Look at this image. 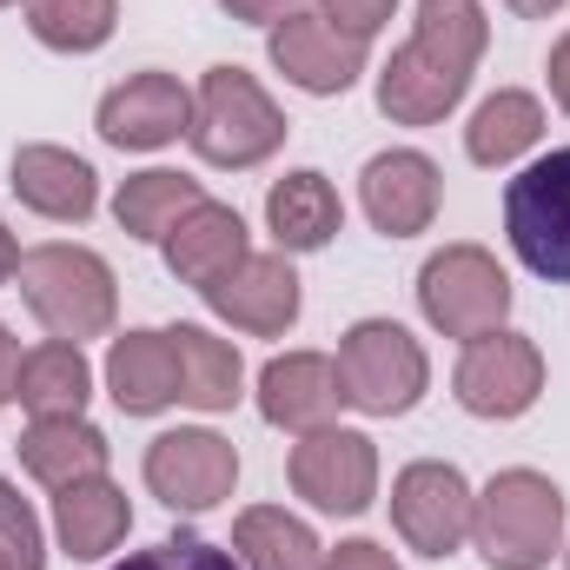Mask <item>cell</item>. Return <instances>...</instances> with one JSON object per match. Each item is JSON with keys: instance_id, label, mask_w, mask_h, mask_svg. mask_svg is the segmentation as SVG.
I'll return each mask as SVG.
<instances>
[{"instance_id": "f546056e", "label": "cell", "mask_w": 570, "mask_h": 570, "mask_svg": "<svg viewBox=\"0 0 570 570\" xmlns=\"http://www.w3.org/2000/svg\"><path fill=\"white\" fill-rule=\"evenodd\" d=\"M114 570H246L233 551H219V544H206V538H166V544H146L134 551L127 564Z\"/></svg>"}, {"instance_id": "5b68a950", "label": "cell", "mask_w": 570, "mask_h": 570, "mask_svg": "<svg viewBox=\"0 0 570 570\" xmlns=\"http://www.w3.org/2000/svg\"><path fill=\"white\" fill-rule=\"evenodd\" d=\"M338 385L345 405H358L365 419H405L425 399L431 358L399 318H358L338 338Z\"/></svg>"}, {"instance_id": "ac0fdd59", "label": "cell", "mask_w": 570, "mask_h": 570, "mask_svg": "<svg viewBox=\"0 0 570 570\" xmlns=\"http://www.w3.org/2000/svg\"><path fill=\"white\" fill-rule=\"evenodd\" d=\"M159 246H166V273L186 279V285H199V292L213 279H226V273L253 253V246H246V219H239L233 206H219V199H199Z\"/></svg>"}, {"instance_id": "ffe728a7", "label": "cell", "mask_w": 570, "mask_h": 570, "mask_svg": "<svg viewBox=\"0 0 570 570\" xmlns=\"http://www.w3.org/2000/svg\"><path fill=\"white\" fill-rule=\"evenodd\" d=\"M13 399H20V412H27V419H80V412H87V399H94V365L80 358V345L47 338V345L20 352Z\"/></svg>"}, {"instance_id": "3957f363", "label": "cell", "mask_w": 570, "mask_h": 570, "mask_svg": "<svg viewBox=\"0 0 570 570\" xmlns=\"http://www.w3.org/2000/svg\"><path fill=\"white\" fill-rule=\"evenodd\" d=\"M471 538L491 570H544L564 544V491L544 471H498L478 491Z\"/></svg>"}, {"instance_id": "f1b7e54d", "label": "cell", "mask_w": 570, "mask_h": 570, "mask_svg": "<svg viewBox=\"0 0 570 570\" xmlns=\"http://www.w3.org/2000/svg\"><path fill=\"white\" fill-rule=\"evenodd\" d=\"M0 570H47V538L27 498L0 478Z\"/></svg>"}, {"instance_id": "30bf717a", "label": "cell", "mask_w": 570, "mask_h": 570, "mask_svg": "<svg viewBox=\"0 0 570 570\" xmlns=\"http://www.w3.org/2000/svg\"><path fill=\"white\" fill-rule=\"evenodd\" d=\"M458 405L471 412V419H524L531 405H538V392H544V352H538V338H524V332H484V338H471L464 345V358H458Z\"/></svg>"}, {"instance_id": "5bb4252c", "label": "cell", "mask_w": 570, "mask_h": 570, "mask_svg": "<svg viewBox=\"0 0 570 570\" xmlns=\"http://www.w3.org/2000/svg\"><path fill=\"white\" fill-rule=\"evenodd\" d=\"M273 67L298 94H345L358 73H365V40L338 33L325 13H285L273 27Z\"/></svg>"}, {"instance_id": "8d00e7d4", "label": "cell", "mask_w": 570, "mask_h": 570, "mask_svg": "<svg viewBox=\"0 0 570 570\" xmlns=\"http://www.w3.org/2000/svg\"><path fill=\"white\" fill-rule=\"evenodd\" d=\"M504 7H511V13H524V20H544V13H558L564 0H504Z\"/></svg>"}, {"instance_id": "4316f807", "label": "cell", "mask_w": 570, "mask_h": 570, "mask_svg": "<svg viewBox=\"0 0 570 570\" xmlns=\"http://www.w3.org/2000/svg\"><path fill=\"white\" fill-rule=\"evenodd\" d=\"M206 193H199V179H186V173H134L127 186H120V199H114V219H120V233H134V239H166L193 206H199Z\"/></svg>"}, {"instance_id": "7a4b0ae2", "label": "cell", "mask_w": 570, "mask_h": 570, "mask_svg": "<svg viewBox=\"0 0 570 570\" xmlns=\"http://www.w3.org/2000/svg\"><path fill=\"white\" fill-rule=\"evenodd\" d=\"M20 298H27V312H33L53 338H67V345H80V338H107L114 318H120L114 266H107L100 253H87V246H60V239L20 253Z\"/></svg>"}, {"instance_id": "7c38bea8", "label": "cell", "mask_w": 570, "mask_h": 570, "mask_svg": "<svg viewBox=\"0 0 570 570\" xmlns=\"http://www.w3.org/2000/svg\"><path fill=\"white\" fill-rule=\"evenodd\" d=\"M358 199H365V219L385 239H412V233H425L431 219H438L444 173L431 166L419 146H392V153H379L358 173Z\"/></svg>"}, {"instance_id": "74e56055", "label": "cell", "mask_w": 570, "mask_h": 570, "mask_svg": "<svg viewBox=\"0 0 570 570\" xmlns=\"http://www.w3.org/2000/svg\"><path fill=\"white\" fill-rule=\"evenodd\" d=\"M0 7H13V0H0Z\"/></svg>"}, {"instance_id": "484cf974", "label": "cell", "mask_w": 570, "mask_h": 570, "mask_svg": "<svg viewBox=\"0 0 570 570\" xmlns=\"http://www.w3.org/2000/svg\"><path fill=\"white\" fill-rule=\"evenodd\" d=\"M538 140H544V107H538V94H518V87L491 94L471 114V127H464V153L478 166H511L518 153H531Z\"/></svg>"}, {"instance_id": "277c9868", "label": "cell", "mask_w": 570, "mask_h": 570, "mask_svg": "<svg viewBox=\"0 0 570 570\" xmlns=\"http://www.w3.org/2000/svg\"><path fill=\"white\" fill-rule=\"evenodd\" d=\"M193 153L206 166H259L285 146V114L273 107V94L246 73V67H213L193 94V127H186Z\"/></svg>"}, {"instance_id": "4dcf8cb0", "label": "cell", "mask_w": 570, "mask_h": 570, "mask_svg": "<svg viewBox=\"0 0 570 570\" xmlns=\"http://www.w3.org/2000/svg\"><path fill=\"white\" fill-rule=\"evenodd\" d=\"M392 7H399V0H325V20H332L338 33H352V40H372V33L392 20Z\"/></svg>"}, {"instance_id": "2e32d148", "label": "cell", "mask_w": 570, "mask_h": 570, "mask_svg": "<svg viewBox=\"0 0 570 570\" xmlns=\"http://www.w3.org/2000/svg\"><path fill=\"white\" fill-rule=\"evenodd\" d=\"M345 405V385H338V365L325 352H285L259 372V419L279 431H318L332 425V412Z\"/></svg>"}, {"instance_id": "9c48e42d", "label": "cell", "mask_w": 570, "mask_h": 570, "mask_svg": "<svg viewBox=\"0 0 570 570\" xmlns=\"http://www.w3.org/2000/svg\"><path fill=\"white\" fill-rule=\"evenodd\" d=\"M285 471H292V491L312 511H332V518H358L379 498V444L365 431H345V425L305 431L292 444Z\"/></svg>"}, {"instance_id": "cb8c5ba5", "label": "cell", "mask_w": 570, "mask_h": 570, "mask_svg": "<svg viewBox=\"0 0 570 570\" xmlns=\"http://www.w3.org/2000/svg\"><path fill=\"white\" fill-rule=\"evenodd\" d=\"M166 345H173V365H179V399L193 412H233L239 405L246 365L226 338H213L206 325H173Z\"/></svg>"}, {"instance_id": "9a60e30c", "label": "cell", "mask_w": 570, "mask_h": 570, "mask_svg": "<svg viewBox=\"0 0 570 570\" xmlns=\"http://www.w3.org/2000/svg\"><path fill=\"white\" fill-rule=\"evenodd\" d=\"M206 305L226 325L253 332V338H279L285 325L298 318V273H292L285 253H246L226 279L206 285Z\"/></svg>"}, {"instance_id": "d6986e66", "label": "cell", "mask_w": 570, "mask_h": 570, "mask_svg": "<svg viewBox=\"0 0 570 570\" xmlns=\"http://www.w3.org/2000/svg\"><path fill=\"white\" fill-rule=\"evenodd\" d=\"M127 524H134V504H127V491H120L107 471H100V478H80V484H67V491H53L60 551L80 558V564L107 558V551L127 538Z\"/></svg>"}, {"instance_id": "6da1fadb", "label": "cell", "mask_w": 570, "mask_h": 570, "mask_svg": "<svg viewBox=\"0 0 570 570\" xmlns=\"http://www.w3.org/2000/svg\"><path fill=\"white\" fill-rule=\"evenodd\" d=\"M484 40H491V20L478 0H419V33L379 73V114L399 127H438L464 100L484 60Z\"/></svg>"}, {"instance_id": "8fae6325", "label": "cell", "mask_w": 570, "mask_h": 570, "mask_svg": "<svg viewBox=\"0 0 570 570\" xmlns=\"http://www.w3.org/2000/svg\"><path fill=\"white\" fill-rule=\"evenodd\" d=\"M471 511H478V498H471V484H464L458 464L419 458L392 484V524H399V538L419 558H451L471 538Z\"/></svg>"}, {"instance_id": "d4e9b609", "label": "cell", "mask_w": 570, "mask_h": 570, "mask_svg": "<svg viewBox=\"0 0 570 570\" xmlns=\"http://www.w3.org/2000/svg\"><path fill=\"white\" fill-rule=\"evenodd\" d=\"M233 558L246 570H325V544L279 504H253L233 524Z\"/></svg>"}, {"instance_id": "4fadbf2b", "label": "cell", "mask_w": 570, "mask_h": 570, "mask_svg": "<svg viewBox=\"0 0 570 570\" xmlns=\"http://www.w3.org/2000/svg\"><path fill=\"white\" fill-rule=\"evenodd\" d=\"M100 140L120 153H159L193 127V94L173 73H134L100 100Z\"/></svg>"}, {"instance_id": "836d02e7", "label": "cell", "mask_w": 570, "mask_h": 570, "mask_svg": "<svg viewBox=\"0 0 570 570\" xmlns=\"http://www.w3.org/2000/svg\"><path fill=\"white\" fill-rule=\"evenodd\" d=\"M551 94H558V107L570 114V33L551 47Z\"/></svg>"}, {"instance_id": "1f68e13d", "label": "cell", "mask_w": 570, "mask_h": 570, "mask_svg": "<svg viewBox=\"0 0 570 570\" xmlns=\"http://www.w3.org/2000/svg\"><path fill=\"white\" fill-rule=\"evenodd\" d=\"M325 570H399V558L385 544H372V538H352V544L325 551Z\"/></svg>"}, {"instance_id": "d6a6232c", "label": "cell", "mask_w": 570, "mask_h": 570, "mask_svg": "<svg viewBox=\"0 0 570 570\" xmlns=\"http://www.w3.org/2000/svg\"><path fill=\"white\" fill-rule=\"evenodd\" d=\"M219 7H226L233 20H253V27H266V20H285L298 0H219Z\"/></svg>"}, {"instance_id": "d590c367", "label": "cell", "mask_w": 570, "mask_h": 570, "mask_svg": "<svg viewBox=\"0 0 570 570\" xmlns=\"http://www.w3.org/2000/svg\"><path fill=\"white\" fill-rule=\"evenodd\" d=\"M13 273H20V246H13V233L0 226V285L13 279Z\"/></svg>"}, {"instance_id": "ba28073f", "label": "cell", "mask_w": 570, "mask_h": 570, "mask_svg": "<svg viewBox=\"0 0 570 570\" xmlns=\"http://www.w3.org/2000/svg\"><path fill=\"white\" fill-rule=\"evenodd\" d=\"M233 484H239V451H233V438H219V431L186 425V431H159V438L146 444V491H153L166 511L199 518V511L226 504Z\"/></svg>"}, {"instance_id": "e0dca14e", "label": "cell", "mask_w": 570, "mask_h": 570, "mask_svg": "<svg viewBox=\"0 0 570 570\" xmlns=\"http://www.w3.org/2000/svg\"><path fill=\"white\" fill-rule=\"evenodd\" d=\"M13 193H20L27 213L80 226L100 206V173L80 153H67V146H20L13 153Z\"/></svg>"}, {"instance_id": "8992f818", "label": "cell", "mask_w": 570, "mask_h": 570, "mask_svg": "<svg viewBox=\"0 0 570 570\" xmlns=\"http://www.w3.org/2000/svg\"><path fill=\"white\" fill-rule=\"evenodd\" d=\"M504 233L538 279L570 285V146L531 159L504 186Z\"/></svg>"}, {"instance_id": "7402d4cb", "label": "cell", "mask_w": 570, "mask_h": 570, "mask_svg": "<svg viewBox=\"0 0 570 570\" xmlns=\"http://www.w3.org/2000/svg\"><path fill=\"white\" fill-rule=\"evenodd\" d=\"M107 392L127 419H153L179 399V365H173V345L166 332H127L114 338L107 352Z\"/></svg>"}, {"instance_id": "44dd1931", "label": "cell", "mask_w": 570, "mask_h": 570, "mask_svg": "<svg viewBox=\"0 0 570 570\" xmlns=\"http://www.w3.org/2000/svg\"><path fill=\"white\" fill-rule=\"evenodd\" d=\"M266 226L279 239V253H318L332 246V233L345 226V206H338V186L312 166L285 173L279 186L266 193Z\"/></svg>"}, {"instance_id": "603a6c76", "label": "cell", "mask_w": 570, "mask_h": 570, "mask_svg": "<svg viewBox=\"0 0 570 570\" xmlns=\"http://www.w3.org/2000/svg\"><path fill=\"white\" fill-rule=\"evenodd\" d=\"M13 451H20L27 478H40L47 491H67L80 478L107 471V431H94L87 419H33Z\"/></svg>"}, {"instance_id": "e575fe53", "label": "cell", "mask_w": 570, "mask_h": 570, "mask_svg": "<svg viewBox=\"0 0 570 570\" xmlns=\"http://www.w3.org/2000/svg\"><path fill=\"white\" fill-rule=\"evenodd\" d=\"M13 372H20V345H13V332L0 325V405L13 399Z\"/></svg>"}, {"instance_id": "52a82bcc", "label": "cell", "mask_w": 570, "mask_h": 570, "mask_svg": "<svg viewBox=\"0 0 570 570\" xmlns=\"http://www.w3.org/2000/svg\"><path fill=\"white\" fill-rule=\"evenodd\" d=\"M419 305H425V318L444 338L471 345V338L504 325L511 279H504V266L484 246H444V253H431L425 273H419Z\"/></svg>"}, {"instance_id": "83f0119b", "label": "cell", "mask_w": 570, "mask_h": 570, "mask_svg": "<svg viewBox=\"0 0 570 570\" xmlns=\"http://www.w3.org/2000/svg\"><path fill=\"white\" fill-rule=\"evenodd\" d=\"M27 27L53 53H100L120 27V0H27Z\"/></svg>"}]
</instances>
